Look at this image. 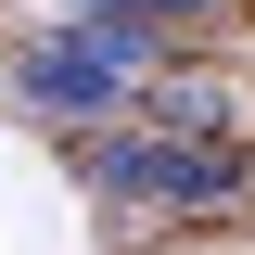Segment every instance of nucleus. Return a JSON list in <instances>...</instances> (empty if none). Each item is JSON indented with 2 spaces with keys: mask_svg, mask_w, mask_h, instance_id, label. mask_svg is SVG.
I'll return each instance as SVG.
<instances>
[{
  "mask_svg": "<svg viewBox=\"0 0 255 255\" xmlns=\"http://www.w3.org/2000/svg\"><path fill=\"white\" fill-rule=\"evenodd\" d=\"M77 179L115 191V204H166V217H217V204H243V153H230V140H166V128L90 140Z\"/></svg>",
  "mask_w": 255,
  "mask_h": 255,
  "instance_id": "1",
  "label": "nucleus"
},
{
  "mask_svg": "<svg viewBox=\"0 0 255 255\" xmlns=\"http://www.w3.org/2000/svg\"><path fill=\"white\" fill-rule=\"evenodd\" d=\"M140 26H64L26 51V102L38 115H102V102H140Z\"/></svg>",
  "mask_w": 255,
  "mask_h": 255,
  "instance_id": "2",
  "label": "nucleus"
},
{
  "mask_svg": "<svg viewBox=\"0 0 255 255\" xmlns=\"http://www.w3.org/2000/svg\"><path fill=\"white\" fill-rule=\"evenodd\" d=\"M140 115H153L166 140H217V128H230V90H204V77H166V90L140 102Z\"/></svg>",
  "mask_w": 255,
  "mask_h": 255,
  "instance_id": "3",
  "label": "nucleus"
}]
</instances>
